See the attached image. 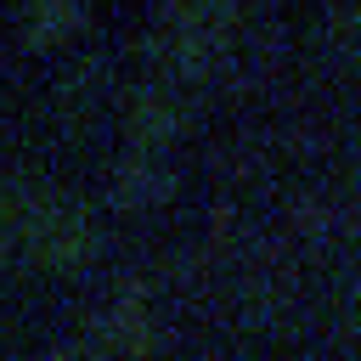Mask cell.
Here are the masks:
<instances>
[{
	"label": "cell",
	"mask_w": 361,
	"mask_h": 361,
	"mask_svg": "<svg viewBox=\"0 0 361 361\" xmlns=\"http://www.w3.org/2000/svg\"><path fill=\"white\" fill-rule=\"evenodd\" d=\"M243 39V0H164L152 17V62L169 85H197L226 68Z\"/></svg>",
	"instance_id": "7a4b0ae2"
},
{
	"label": "cell",
	"mask_w": 361,
	"mask_h": 361,
	"mask_svg": "<svg viewBox=\"0 0 361 361\" xmlns=\"http://www.w3.org/2000/svg\"><path fill=\"white\" fill-rule=\"evenodd\" d=\"M186 130H192V107L180 102V85H169V79L135 90L130 107H124V135H130V147L175 152V147L186 141Z\"/></svg>",
	"instance_id": "3957f363"
},
{
	"label": "cell",
	"mask_w": 361,
	"mask_h": 361,
	"mask_svg": "<svg viewBox=\"0 0 361 361\" xmlns=\"http://www.w3.org/2000/svg\"><path fill=\"white\" fill-rule=\"evenodd\" d=\"M164 344V333H158V316H147L141 305H107L102 316H90L85 322V350H96V355H147V350H158Z\"/></svg>",
	"instance_id": "8992f818"
},
{
	"label": "cell",
	"mask_w": 361,
	"mask_h": 361,
	"mask_svg": "<svg viewBox=\"0 0 361 361\" xmlns=\"http://www.w3.org/2000/svg\"><path fill=\"white\" fill-rule=\"evenodd\" d=\"M11 23L28 51H62L85 34L90 6L85 0H11Z\"/></svg>",
	"instance_id": "5b68a950"
},
{
	"label": "cell",
	"mask_w": 361,
	"mask_h": 361,
	"mask_svg": "<svg viewBox=\"0 0 361 361\" xmlns=\"http://www.w3.org/2000/svg\"><path fill=\"white\" fill-rule=\"evenodd\" d=\"M180 175L169 164V152H147V147H130L113 169H107V197L124 209V214H152L175 197Z\"/></svg>",
	"instance_id": "277c9868"
},
{
	"label": "cell",
	"mask_w": 361,
	"mask_h": 361,
	"mask_svg": "<svg viewBox=\"0 0 361 361\" xmlns=\"http://www.w3.org/2000/svg\"><path fill=\"white\" fill-rule=\"evenodd\" d=\"M0 254L17 271L68 276L102 254V226L79 192L51 180H11L0 186Z\"/></svg>",
	"instance_id": "6da1fadb"
}]
</instances>
